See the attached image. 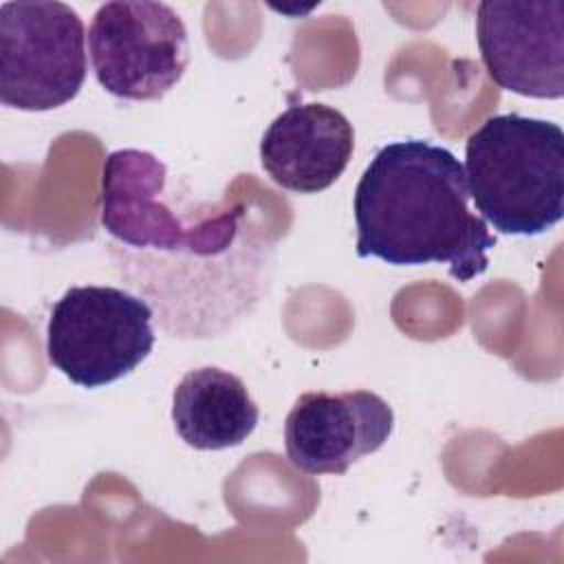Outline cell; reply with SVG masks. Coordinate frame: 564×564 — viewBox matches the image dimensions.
<instances>
[{
	"instance_id": "obj_2",
	"label": "cell",
	"mask_w": 564,
	"mask_h": 564,
	"mask_svg": "<svg viewBox=\"0 0 564 564\" xmlns=\"http://www.w3.org/2000/svg\"><path fill=\"white\" fill-rule=\"evenodd\" d=\"M463 163L425 139L386 143L366 165L352 198L357 256L392 267L447 264L469 282L489 269L496 236L469 209Z\"/></svg>"
},
{
	"instance_id": "obj_5",
	"label": "cell",
	"mask_w": 564,
	"mask_h": 564,
	"mask_svg": "<svg viewBox=\"0 0 564 564\" xmlns=\"http://www.w3.org/2000/svg\"><path fill=\"white\" fill-rule=\"evenodd\" d=\"M88 70L86 29L57 0H18L0 7V101L46 112L77 97Z\"/></svg>"
},
{
	"instance_id": "obj_8",
	"label": "cell",
	"mask_w": 564,
	"mask_h": 564,
	"mask_svg": "<svg viewBox=\"0 0 564 564\" xmlns=\"http://www.w3.org/2000/svg\"><path fill=\"white\" fill-rule=\"evenodd\" d=\"M394 412L370 390L304 392L284 421L289 463L311 476L346 474L359 458L386 445Z\"/></svg>"
},
{
	"instance_id": "obj_1",
	"label": "cell",
	"mask_w": 564,
	"mask_h": 564,
	"mask_svg": "<svg viewBox=\"0 0 564 564\" xmlns=\"http://www.w3.org/2000/svg\"><path fill=\"white\" fill-rule=\"evenodd\" d=\"M167 165L148 150L106 156L99 218L115 275L176 339H216L240 326L273 286L275 247L242 200L172 207Z\"/></svg>"
},
{
	"instance_id": "obj_6",
	"label": "cell",
	"mask_w": 564,
	"mask_h": 564,
	"mask_svg": "<svg viewBox=\"0 0 564 564\" xmlns=\"http://www.w3.org/2000/svg\"><path fill=\"white\" fill-rule=\"evenodd\" d=\"M88 53L106 93L126 101H156L183 79L189 37L170 4L115 0L93 15Z\"/></svg>"
},
{
	"instance_id": "obj_10",
	"label": "cell",
	"mask_w": 564,
	"mask_h": 564,
	"mask_svg": "<svg viewBox=\"0 0 564 564\" xmlns=\"http://www.w3.org/2000/svg\"><path fill=\"white\" fill-rule=\"evenodd\" d=\"M260 410L245 381L218 366L183 375L172 394V423L181 441L198 452L242 445L256 430Z\"/></svg>"
},
{
	"instance_id": "obj_9",
	"label": "cell",
	"mask_w": 564,
	"mask_h": 564,
	"mask_svg": "<svg viewBox=\"0 0 564 564\" xmlns=\"http://www.w3.org/2000/svg\"><path fill=\"white\" fill-rule=\"evenodd\" d=\"M355 128L344 112L326 104H293L280 112L260 139V163L282 189L317 194L348 167Z\"/></svg>"
},
{
	"instance_id": "obj_7",
	"label": "cell",
	"mask_w": 564,
	"mask_h": 564,
	"mask_svg": "<svg viewBox=\"0 0 564 564\" xmlns=\"http://www.w3.org/2000/svg\"><path fill=\"white\" fill-rule=\"evenodd\" d=\"M476 42L496 86L520 97H564V2H498L476 7Z\"/></svg>"
},
{
	"instance_id": "obj_3",
	"label": "cell",
	"mask_w": 564,
	"mask_h": 564,
	"mask_svg": "<svg viewBox=\"0 0 564 564\" xmlns=\"http://www.w3.org/2000/svg\"><path fill=\"white\" fill-rule=\"evenodd\" d=\"M465 181L498 234L538 236L564 216V132L518 112L487 117L465 143Z\"/></svg>"
},
{
	"instance_id": "obj_4",
	"label": "cell",
	"mask_w": 564,
	"mask_h": 564,
	"mask_svg": "<svg viewBox=\"0 0 564 564\" xmlns=\"http://www.w3.org/2000/svg\"><path fill=\"white\" fill-rule=\"evenodd\" d=\"M154 313L119 286H70L51 308L46 357L70 383L101 388L130 375L154 346Z\"/></svg>"
}]
</instances>
